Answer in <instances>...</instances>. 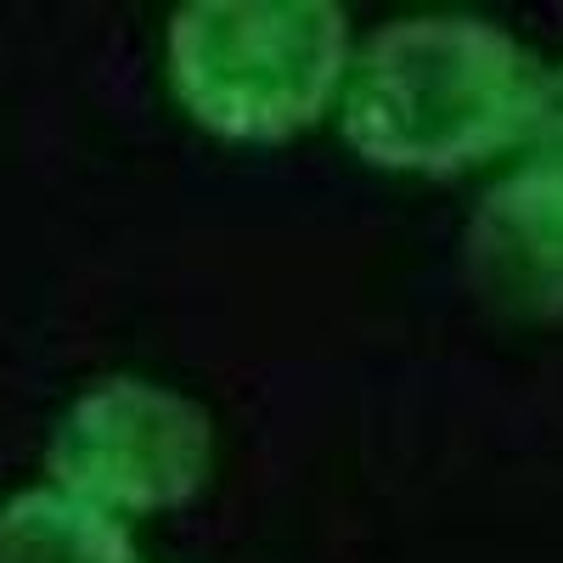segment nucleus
<instances>
[{"instance_id":"f257e3e1","label":"nucleus","mask_w":563,"mask_h":563,"mask_svg":"<svg viewBox=\"0 0 563 563\" xmlns=\"http://www.w3.org/2000/svg\"><path fill=\"white\" fill-rule=\"evenodd\" d=\"M541 68L485 18H400L350 57L339 130L389 175H462L525 141Z\"/></svg>"},{"instance_id":"f03ea898","label":"nucleus","mask_w":563,"mask_h":563,"mask_svg":"<svg viewBox=\"0 0 563 563\" xmlns=\"http://www.w3.org/2000/svg\"><path fill=\"white\" fill-rule=\"evenodd\" d=\"M169 90L220 141H288L339 102L350 18L333 0H186L164 34Z\"/></svg>"},{"instance_id":"7ed1b4c3","label":"nucleus","mask_w":563,"mask_h":563,"mask_svg":"<svg viewBox=\"0 0 563 563\" xmlns=\"http://www.w3.org/2000/svg\"><path fill=\"white\" fill-rule=\"evenodd\" d=\"M52 490L119 519V512H164L192 501L214 474V422L147 378H102L85 389L45 451Z\"/></svg>"},{"instance_id":"20e7f679","label":"nucleus","mask_w":563,"mask_h":563,"mask_svg":"<svg viewBox=\"0 0 563 563\" xmlns=\"http://www.w3.org/2000/svg\"><path fill=\"white\" fill-rule=\"evenodd\" d=\"M474 294L512 321H563V175L519 164L501 175L462 238Z\"/></svg>"},{"instance_id":"39448f33","label":"nucleus","mask_w":563,"mask_h":563,"mask_svg":"<svg viewBox=\"0 0 563 563\" xmlns=\"http://www.w3.org/2000/svg\"><path fill=\"white\" fill-rule=\"evenodd\" d=\"M0 563H135L119 519L52 485L0 501Z\"/></svg>"},{"instance_id":"423d86ee","label":"nucleus","mask_w":563,"mask_h":563,"mask_svg":"<svg viewBox=\"0 0 563 563\" xmlns=\"http://www.w3.org/2000/svg\"><path fill=\"white\" fill-rule=\"evenodd\" d=\"M519 153H525V164L563 175V63L541 68V79H536V102H530V124H525Z\"/></svg>"}]
</instances>
